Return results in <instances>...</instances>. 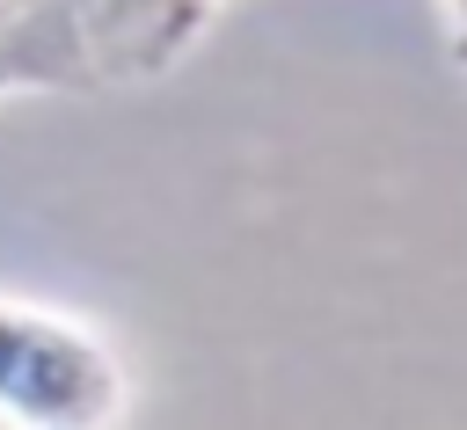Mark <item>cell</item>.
<instances>
[{"instance_id": "3957f363", "label": "cell", "mask_w": 467, "mask_h": 430, "mask_svg": "<svg viewBox=\"0 0 467 430\" xmlns=\"http://www.w3.org/2000/svg\"><path fill=\"white\" fill-rule=\"evenodd\" d=\"M7 87H95L73 0H0V95Z\"/></svg>"}, {"instance_id": "277c9868", "label": "cell", "mask_w": 467, "mask_h": 430, "mask_svg": "<svg viewBox=\"0 0 467 430\" xmlns=\"http://www.w3.org/2000/svg\"><path fill=\"white\" fill-rule=\"evenodd\" d=\"M452 7V58H460V73H467V0H445Z\"/></svg>"}, {"instance_id": "7a4b0ae2", "label": "cell", "mask_w": 467, "mask_h": 430, "mask_svg": "<svg viewBox=\"0 0 467 430\" xmlns=\"http://www.w3.org/2000/svg\"><path fill=\"white\" fill-rule=\"evenodd\" d=\"M219 0H73V29H80V58L95 87H124V80H153L182 58V44L212 22Z\"/></svg>"}, {"instance_id": "6da1fadb", "label": "cell", "mask_w": 467, "mask_h": 430, "mask_svg": "<svg viewBox=\"0 0 467 430\" xmlns=\"http://www.w3.org/2000/svg\"><path fill=\"white\" fill-rule=\"evenodd\" d=\"M0 415L29 430H102L124 415V364L80 321L0 299Z\"/></svg>"}]
</instances>
